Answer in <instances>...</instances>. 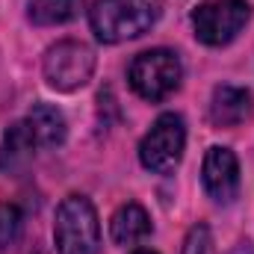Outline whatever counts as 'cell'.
I'll list each match as a JSON object with an SVG mask.
<instances>
[{
  "label": "cell",
  "instance_id": "1",
  "mask_svg": "<svg viewBox=\"0 0 254 254\" xmlns=\"http://www.w3.org/2000/svg\"><path fill=\"white\" fill-rule=\"evenodd\" d=\"M163 15V0H98L89 12V24L98 42L122 45L145 36Z\"/></svg>",
  "mask_w": 254,
  "mask_h": 254
},
{
  "label": "cell",
  "instance_id": "2",
  "mask_svg": "<svg viewBox=\"0 0 254 254\" xmlns=\"http://www.w3.org/2000/svg\"><path fill=\"white\" fill-rule=\"evenodd\" d=\"M54 243L60 254H101V222L86 195H68L57 207Z\"/></svg>",
  "mask_w": 254,
  "mask_h": 254
},
{
  "label": "cell",
  "instance_id": "3",
  "mask_svg": "<svg viewBox=\"0 0 254 254\" xmlns=\"http://www.w3.org/2000/svg\"><path fill=\"white\" fill-rule=\"evenodd\" d=\"M127 80H130V89L157 104V101H166L172 92L181 89V80H184V65L181 57L169 48H154V51H145L139 54L130 68H127Z\"/></svg>",
  "mask_w": 254,
  "mask_h": 254
},
{
  "label": "cell",
  "instance_id": "4",
  "mask_svg": "<svg viewBox=\"0 0 254 254\" xmlns=\"http://www.w3.org/2000/svg\"><path fill=\"white\" fill-rule=\"evenodd\" d=\"M249 21H252L249 0H207L201 6H195V12H192L195 39L210 48L231 45L246 30Z\"/></svg>",
  "mask_w": 254,
  "mask_h": 254
},
{
  "label": "cell",
  "instance_id": "5",
  "mask_svg": "<svg viewBox=\"0 0 254 254\" xmlns=\"http://www.w3.org/2000/svg\"><path fill=\"white\" fill-rule=\"evenodd\" d=\"M187 148V125L178 113H163L139 142V160L154 175H172Z\"/></svg>",
  "mask_w": 254,
  "mask_h": 254
},
{
  "label": "cell",
  "instance_id": "6",
  "mask_svg": "<svg viewBox=\"0 0 254 254\" xmlns=\"http://www.w3.org/2000/svg\"><path fill=\"white\" fill-rule=\"evenodd\" d=\"M42 71H45V80L51 89L77 92L95 74V51L86 42H74V39L57 42L54 48H48V54L42 60Z\"/></svg>",
  "mask_w": 254,
  "mask_h": 254
},
{
  "label": "cell",
  "instance_id": "7",
  "mask_svg": "<svg viewBox=\"0 0 254 254\" xmlns=\"http://www.w3.org/2000/svg\"><path fill=\"white\" fill-rule=\"evenodd\" d=\"M201 184H204V192L216 204H231L240 192V160H237V154L231 148L213 145L204 154Z\"/></svg>",
  "mask_w": 254,
  "mask_h": 254
},
{
  "label": "cell",
  "instance_id": "8",
  "mask_svg": "<svg viewBox=\"0 0 254 254\" xmlns=\"http://www.w3.org/2000/svg\"><path fill=\"white\" fill-rule=\"evenodd\" d=\"M254 98L243 86H216L210 98V122L216 127H240L252 119Z\"/></svg>",
  "mask_w": 254,
  "mask_h": 254
},
{
  "label": "cell",
  "instance_id": "9",
  "mask_svg": "<svg viewBox=\"0 0 254 254\" xmlns=\"http://www.w3.org/2000/svg\"><path fill=\"white\" fill-rule=\"evenodd\" d=\"M36 151H39V145H36L27 122H15L12 127L3 130V139H0V169L18 172L36 157Z\"/></svg>",
  "mask_w": 254,
  "mask_h": 254
},
{
  "label": "cell",
  "instance_id": "10",
  "mask_svg": "<svg viewBox=\"0 0 254 254\" xmlns=\"http://www.w3.org/2000/svg\"><path fill=\"white\" fill-rule=\"evenodd\" d=\"M148 234H151V219H148V213H145L142 204L127 201L110 219V237H113L116 246H136Z\"/></svg>",
  "mask_w": 254,
  "mask_h": 254
},
{
  "label": "cell",
  "instance_id": "11",
  "mask_svg": "<svg viewBox=\"0 0 254 254\" xmlns=\"http://www.w3.org/2000/svg\"><path fill=\"white\" fill-rule=\"evenodd\" d=\"M27 127L36 139L39 148H57L65 142V133H68V125H65V116L51 107V104H36L30 113H27Z\"/></svg>",
  "mask_w": 254,
  "mask_h": 254
},
{
  "label": "cell",
  "instance_id": "12",
  "mask_svg": "<svg viewBox=\"0 0 254 254\" xmlns=\"http://www.w3.org/2000/svg\"><path fill=\"white\" fill-rule=\"evenodd\" d=\"M86 0H33L30 3V21L39 27H57L68 24L83 12Z\"/></svg>",
  "mask_w": 254,
  "mask_h": 254
},
{
  "label": "cell",
  "instance_id": "13",
  "mask_svg": "<svg viewBox=\"0 0 254 254\" xmlns=\"http://www.w3.org/2000/svg\"><path fill=\"white\" fill-rule=\"evenodd\" d=\"M24 228V216L15 204H0V249H9Z\"/></svg>",
  "mask_w": 254,
  "mask_h": 254
},
{
  "label": "cell",
  "instance_id": "14",
  "mask_svg": "<svg viewBox=\"0 0 254 254\" xmlns=\"http://www.w3.org/2000/svg\"><path fill=\"white\" fill-rule=\"evenodd\" d=\"M207 246H210V231L204 225H195L184 243V254H207Z\"/></svg>",
  "mask_w": 254,
  "mask_h": 254
},
{
  "label": "cell",
  "instance_id": "15",
  "mask_svg": "<svg viewBox=\"0 0 254 254\" xmlns=\"http://www.w3.org/2000/svg\"><path fill=\"white\" fill-rule=\"evenodd\" d=\"M231 254H254V246H252V243H246V246H237Z\"/></svg>",
  "mask_w": 254,
  "mask_h": 254
},
{
  "label": "cell",
  "instance_id": "16",
  "mask_svg": "<svg viewBox=\"0 0 254 254\" xmlns=\"http://www.w3.org/2000/svg\"><path fill=\"white\" fill-rule=\"evenodd\" d=\"M133 254H157V252H148V249H139V252H133Z\"/></svg>",
  "mask_w": 254,
  "mask_h": 254
}]
</instances>
